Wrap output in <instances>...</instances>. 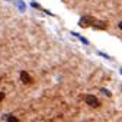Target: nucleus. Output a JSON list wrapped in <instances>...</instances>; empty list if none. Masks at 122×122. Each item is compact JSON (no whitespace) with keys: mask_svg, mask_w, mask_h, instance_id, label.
Masks as SVG:
<instances>
[{"mask_svg":"<svg viewBox=\"0 0 122 122\" xmlns=\"http://www.w3.org/2000/svg\"><path fill=\"white\" fill-rule=\"evenodd\" d=\"M119 29H121V30H122V20H121V22H119Z\"/></svg>","mask_w":122,"mask_h":122,"instance_id":"423d86ee","label":"nucleus"},{"mask_svg":"<svg viewBox=\"0 0 122 122\" xmlns=\"http://www.w3.org/2000/svg\"><path fill=\"white\" fill-rule=\"evenodd\" d=\"M80 25H81L83 28L93 26V28H100V29H108V23H106V22H100V20L95 19L93 16H89V15H86V16L81 18Z\"/></svg>","mask_w":122,"mask_h":122,"instance_id":"f257e3e1","label":"nucleus"},{"mask_svg":"<svg viewBox=\"0 0 122 122\" xmlns=\"http://www.w3.org/2000/svg\"><path fill=\"white\" fill-rule=\"evenodd\" d=\"M84 100H86V103H87L89 106H92V108H97V106L100 105L99 99H97L96 96H93V95H87Z\"/></svg>","mask_w":122,"mask_h":122,"instance_id":"f03ea898","label":"nucleus"},{"mask_svg":"<svg viewBox=\"0 0 122 122\" xmlns=\"http://www.w3.org/2000/svg\"><path fill=\"white\" fill-rule=\"evenodd\" d=\"M7 121H9V122H19V119H18V118H15V116H9Z\"/></svg>","mask_w":122,"mask_h":122,"instance_id":"20e7f679","label":"nucleus"},{"mask_svg":"<svg viewBox=\"0 0 122 122\" xmlns=\"http://www.w3.org/2000/svg\"><path fill=\"white\" fill-rule=\"evenodd\" d=\"M20 80H22L25 84H30V83H32V79H30V76H29L26 71H22V73H20Z\"/></svg>","mask_w":122,"mask_h":122,"instance_id":"7ed1b4c3","label":"nucleus"},{"mask_svg":"<svg viewBox=\"0 0 122 122\" xmlns=\"http://www.w3.org/2000/svg\"><path fill=\"white\" fill-rule=\"evenodd\" d=\"M3 97H5V93H2V92H0V102L3 100Z\"/></svg>","mask_w":122,"mask_h":122,"instance_id":"39448f33","label":"nucleus"}]
</instances>
